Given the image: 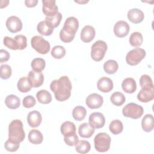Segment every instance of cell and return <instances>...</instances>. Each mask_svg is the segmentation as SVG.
<instances>
[{"instance_id":"obj_1","label":"cell","mask_w":154,"mask_h":154,"mask_svg":"<svg viewBox=\"0 0 154 154\" xmlns=\"http://www.w3.org/2000/svg\"><path fill=\"white\" fill-rule=\"evenodd\" d=\"M50 88L54 92L55 99L59 102H63L70 97L72 85L68 76H62L58 79L51 82Z\"/></svg>"},{"instance_id":"obj_2","label":"cell","mask_w":154,"mask_h":154,"mask_svg":"<svg viewBox=\"0 0 154 154\" xmlns=\"http://www.w3.org/2000/svg\"><path fill=\"white\" fill-rule=\"evenodd\" d=\"M25 138L22 122L18 119L12 120L8 126V138L17 143H21Z\"/></svg>"},{"instance_id":"obj_3","label":"cell","mask_w":154,"mask_h":154,"mask_svg":"<svg viewBox=\"0 0 154 154\" xmlns=\"http://www.w3.org/2000/svg\"><path fill=\"white\" fill-rule=\"evenodd\" d=\"M111 141V137L108 134L105 132H100L94 137V148L99 152H107L109 149Z\"/></svg>"},{"instance_id":"obj_4","label":"cell","mask_w":154,"mask_h":154,"mask_svg":"<svg viewBox=\"0 0 154 154\" xmlns=\"http://www.w3.org/2000/svg\"><path fill=\"white\" fill-rule=\"evenodd\" d=\"M144 109L142 106L135 103L131 102L126 105L122 109L123 115L128 118L138 119L143 114Z\"/></svg>"},{"instance_id":"obj_5","label":"cell","mask_w":154,"mask_h":154,"mask_svg":"<svg viewBox=\"0 0 154 154\" xmlns=\"http://www.w3.org/2000/svg\"><path fill=\"white\" fill-rule=\"evenodd\" d=\"M107 45L103 40H97L95 42L91 48V57L95 61H101L107 51Z\"/></svg>"},{"instance_id":"obj_6","label":"cell","mask_w":154,"mask_h":154,"mask_svg":"<svg viewBox=\"0 0 154 154\" xmlns=\"http://www.w3.org/2000/svg\"><path fill=\"white\" fill-rule=\"evenodd\" d=\"M31 44L32 48L40 54H46L51 48L49 42L40 35L32 37L31 40Z\"/></svg>"},{"instance_id":"obj_7","label":"cell","mask_w":154,"mask_h":154,"mask_svg":"<svg viewBox=\"0 0 154 154\" xmlns=\"http://www.w3.org/2000/svg\"><path fill=\"white\" fill-rule=\"evenodd\" d=\"M146 52L144 49L136 48L129 51L126 56V61L130 66H136L138 64L146 57Z\"/></svg>"},{"instance_id":"obj_8","label":"cell","mask_w":154,"mask_h":154,"mask_svg":"<svg viewBox=\"0 0 154 154\" xmlns=\"http://www.w3.org/2000/svg\"><path fill=\"white\" fill-rule=\"evenodd\" d=\"M42 11L46 17H52L58 13V8L54 0H43Z\"/></svg>"},{"instance_id":"obj_9","label":"cell","mask_w":154,"mask_h":154,"mask_svg":"<svg viewBox=\"0 0 154 154\" xmlns=\"http://www.w3.org/2000/svg\"><path fill=\"white\" fill-rule=\"evenodd\" d=\"M5 25L8 30L12 33L20 31L22 29V22L21 20L16 16H11L8 17L5 22Z\"/></svg>"},{"instance_id":"obj_10","label":"cell","mask_w":154,"mask_h":154,"mask_svg":"<svg viewBox=\"0 0 154 154\" xmlns=\"http://www.w3.org/2000/svg\"><path fill=\"white\" fill-rule=\"evenodd\" d=\"M103 103L102 96L97 93L89 94L85 100L87 106L91 109H97L101 107Z\"/></svg>"},{"instance_id":"obj_11","label":"cell","mask_w":154,"mask_h":154,"mask_svg":"<svg viewBox=\"0 0 154 154\" xmlns=\"http://www.w3.org/2000/svg\"><path fill=\"white\" fill-rule=\"evenodd\" d=\"M79 27L78 20L73 16H70L67 17L64 23V26L62 29L67 33L75 35Z\"/></svg>"},{"instance_id":"obj_12","label":"cell","mask_w":154,"mask_h":154,"mask_svg":"<svg viewBox=\"0 0 154 154\" xmlns=\"http://www.w3.org/2000/svg\"><path fill=\"white\" fill-rule=\"evenodd\" d=\"M88 122L94 129H99L103 128L105 125V119L102 113L94 112L90 115Z\"/></svg>"},{"instance_id":"obj_13","label":"cell","mask_w":154,"mask_h":154,"mask_svg":"<svg viewBox=\"0 0 154 154\" xmlns=\"http://www.w3.org/2000/svg\"><path fill=\"white\" fill-rule=\"evenodd\" d=\"M114 33L119 38H123L126 36L129 31V24L124 20L117 21L114 26Z\"/></svg>"},{"instance_id":"obj_14","label":"cell","mask_w":154,"mask_h":154,"mask_svg":"<svg viewBox=\"0 0 154 154\" xmlns=\"http://www.w3.org/2000/svg\"><path fill=\"white\" fill-rule=\"evenodd\" d=\"M28 78L32 85V87L37 88L42 85L44 82V75L42 72L31 70L28 75Z\"/></svg>"},{"instance_id":"obj_15","label":"cell","mask_w":154,"mask_h":154,"mask_svg":"<svg viewBox=\"0 0 154 154\" xmlns=\"http://www.w3.org/2000/svg\"><path fill=\"white\" fill-rule=\"evenodd\" d=\"M95 29L91 25H85L81 31V39L84 43H89L95 37Z\"/></svg>"},{"instance_id":"obj_16","label":"cell","mask_w":154,"mask_h":154,"mask_svg":"<svg viewBox=\"0 0 154 154\" xmlns=\"http://www.w3.org/2000/svg\"><path fill=\"white\" fill-rule=\"evenodd\" d=\"M127 15L129 20L135 24L141 23L144 18V13L138 8H132L129 10Z\"/></svg>"},{"instance_id":"obj_17","label":"cell","mask_w":154,"mask_h":154,"mask_svg":"<svg viewBox=\"0 0 154 154\" xmlns=\"http://www.w3.org/2000/svg\"><path fill=\"white\" fill-rule=\"evenodd\" d=\"M97 87L98 90L100 91L103 93H108L113 88V82L110 78L103 76L98 80Z\"/></svg>"},{"instance_id":"obj_18","label":"cell","mask_w":154,"mask_h":154,"mask_svg":"<svg viewBox=\"0 0 154 154\" xmlns=\"http://www.w3.org/2000/svg\"><path fill=\"white\" fill-rule=\"evenodd\" d=\"M42 120V114L39 111L37 110L32 111L28 114L27 122L28 125L32 128L38 127L41 124Z\"/></svg>"},{"instance_id":"obj_19","label":"cell","mask_w":154,"mask_h":154,"mask_svg":"<svg viewBox=\"0 0 154 154\" xmlns=\"http://www.w3.org/2000/svg\"><path fill=\"white\" fill-rule=\"evenodd\" d=\"M37 29L38 33H40V34L45 36H48L51 35L52 34L54 27L50 22L45 20L40 22L38 23L37 26Z\"/></svg>"},{"instance_id":"obj_20","label":"cell","mask_w":154,"mask_h":154,"mask_svg":"<svg viewBox=\"0 0 154 154\" xmlns=\"http://www.w3.org/2000/svg\"><path fill=\"white\" fill-rule=\"evenodd\" d=\"M137 99L141 102L147 103L154 99V88L141 89L137 94Z\"/></svg>"},{"instance_id":"obj_21","label":"cell","mask_w":154,"mask_h":154,"mask_svg":"<svg viewBox=\"0 0 154 154\" xmlns=\"http://www.w3.org/2000/svg\"><path fill=\"white\" fill-rule=\"evenodd\" d=\"M94 132V128L89 123H83L79 126L78 134L82 138H88L93 135Z\"/></svg>"},{"instance_id":"obj_22","label":"cell","mask_w":154,"mask_h":154,"mask_svg":"<svg viewBox=\"0 0 154 154\" xmlns=\"http://www.w3.org/2000/svg\"><path fill=\"white\" fill-rule=\"evenodd\" d=\"M122 87L125 92L131 94L136 91L137 84L134 79L132 78H127L123 81Z\"/></svg>"},{"instance_id":"obj_23","label":"cell","mask_w":154,"mask_h":154,"mask_svg":"<svg viewBox=\"0 0 154 154\" xmlns=\"http://www.w3.org/2000/svg\"><path fill=\"white\" fill-rule=\"evenodd\" d=\"M153 116L152 114H146L141 120V126L144 131L151 132L153 129Z\"/></svg>"},{"instance_id":"obj_24","label":"cell","mask_w":154,"mask_h":154,"mask_svg":"<svg viewBox=\"0 0 154 154\" xmlns=\"http://www.w3.org/2000/svg\"><path fill=\"white\" fill-rule=\"evenodd\" d=\"M5 105L10 109H14L18 108L20 105V99L16 95H8L5 99Z\"/></svg>"},{"instance_id":"obj_25","label":"cell","mask_w":154,"mask_h":154,"mask_svg":"<svg viewBox=\"0 0 154 154\" xmlns=\"http://www.w3.org/2000/svg\"><path fill=\"white\" fill-rule=\"evenodd\" d=\"M28 140L34 144H40L43 140V136L37 129H31L28 134Z\"/></svg>"},{"instance_id":"obj_26","label":"cell","mask_w":154,"mask_h":154,"mask_svg":"<svg viewBox=\"0 0 154 154\" xmlns=\"http://www.w3.org/2000/svg\"><path fill=\"white\" fill-rule=\"evenodd\" d=\"M17 89L22 93H27L32 88V85L28 78V77L24 76L20 78L17 84Z\"/></svg>"},{"instance_id":"obj_27","label":"cell","mask_w":154,"mask_h":154,"mask_svg":"<svg viewBox=\"0 0 154 154\" xmlns=\"http://www.w3.org/2000/svg\"><path fill=\"white\" fill-rule=\"evenodd\" d=\"M60 131L61 134L64 136L70 135L76 132L75 125L70 121H66L63 123L61 126Z\"/></svg>"},{"instance_id":"obj_28","label":"cell","mask_w":154,"mask_h":154,"mask_svg":"<svg viewBox=\"0 0 154 154\" xmlns=\"http://www.w3.org/2000/svg\"><path fill=\"white\" fill-rule=\"evenodd\" d=\"M38 101L42 104H48L52 101L51 94L46 90H41L36 94Z\"/></svg>"},{"instance_id":"obj_29","label":"cell","mask_w":154,"mask_h":154,"mask_svg":"<svg viewBox=\"0 0 154 154\" xmlns=\"http://www.w3.org/2000/svg\"><path fill=\"white\" fill-rule=\"evenodd\" d=\"M103 70L104 71L109 75L115 73L119 68L118 63L116 61L114 60H109L105 62L103 64Z\"/></svg>"},{"instance_id":"obj_30","label":"cell","mask_w":154,"mask_h":154,"mask_svg":"<svg viewBox=\"0 0 154 154\" xmlns=\"http://www.w3.org/2000/svg\"><path fill=\"white\" fill-rule=\"evenodd\" d=\"M87 114L86 109L82 106H77L75 107L72 111V116L76 121L83 120Z\"/></svg>"},{"instance_id":"obj_31","label":"cell","mask_w":154,"mask_h":154,"mask_svg":"<svg viewBox=\"0 0 154 154\" xmlns=\"http://www.w3.org/2000/svg\"><path fill=\"white\" fill-rule=\"evenodd\" d=\"M111 103L117 106L122 105L126 100L125 95L119 91H116L113 93L110 97Z\"/></svg>"},{"instance_id":"obj_32","label":"cell","mask_w":154,"mask_h":154,"mask_svg":"<svg viewBox=\"0 0 154 154\" xmlns=\"http://www.w3.org/2000/svg\"><path fill=\"white\" fill-rule=\"evenodd\" d=\"M143 38L142 34L139 32H132L129 37V42L131 45L133 47L140 46L142 45Z\"/></svg>"},{"instance_id":"obj_33","label":"cell","mask_w":154,"mask_h":154,"mask_svg":"<svg viewBox=\"0 0 154 154\" xmlns=\"http://www.w3.org/2000/svg\"><path fill=\"white\" fill-rule=\"evenodd\" d=\"M109 129L114 135H118L123 131V123L120 120H114L110 123Z\"/></svg>"},{"instance_id":"obj_34","label":"cell","mask_w":154,"mask_h":154,"mask_svg":"<svg viewBox=\"0 0 154 154\" xmlns=\"http://www.w3.org/2000/svg\"><path fill=\"white\" fill-rule=\"evenodd\" d=\"M91 149L90 143L86 140H81L79 141L77 144L75 145L76 151L79 153H88Z\"/></svg>"},{"instance_id":"obj_35","label":"cell","mask_w":154,"mask_h":154,"mask_svg":"<svg viewBox=\"0 0 154 154\" xmlns=\"http://www.w3.org/2000/svg\"><path fill=\"white\" fill-rule=\"evenodd\" d=\"M140 85L141 89H149L154 88L152 78L150 76L146 74L141 76L140 78Z\"/></svg>"},{"instance_id":"obj_36","label":"cell","mask_w":154,"mask_h":154,"mask_svg":"<svg viewBox=\"0 0 154 154\" xmlns=\"http://www.w3.org/2000/svg\"><path fill=\"white\" fill-rule=\"evenodd\" d=\"M32 70L38 72H42L46 66L45 60L42 58H35L33 59L31 63Z\"/></svg>"},{"instance_id":"obj_37","label":"cell","mask_w":154,"mask_h":154,"mask_svg":"<svg viewBox=\"0 0 154 154\" xmlns=\"http://www.w3.org/2000/svg\"><path fill=\"white\" fill-rule=\"evenodd\" d=\"M65 48L60 45H57L53 47L51 50V55L55 59H61L66 55Z\"/></svg>"},{"instance_id":"obj_38","label":"cell","mask_w":154,"mask_h":154,"mask_svg":"<svg viewBox=\"0 0 154 154\" xmlns=\"http://www.w3.org/2000/svg\"><path fill=\"white\" fill-rule=\"evenodd\" d=\"M11 68L6 64H2L0 67V76L2 79H8L11 75Z\"/></svg>"},{"instance_id":"obj_39","label":"cell","mask_w":154,"mask_h":154,"mask_svg":"<svg viewBox=\"0 0 154 154\" xmlns=\"http://www.w3.org/2000/svg\"><path fill=\"white\" fill-rule=\"evenodd\" d=\"M19 144H20L19 143L16 142L8 138L4 143V147L7 151L14 152L17 151L19 148V146H20Z\"/></svg>"},{"instance_id":"obj_40","label":"cell","mask_w":154,"mask_h":154,"mask_svg":"<svg viewBox=\"0 0 154 154\" xmlns=\"http://www.w3.org/2000/svg\"><path fill=\"white\" fill-rule=\"evenodd\" d=\"M17 42L19 50H23L27 46V38L23 35H17L14 38Z\"/></svg>"},{"instance_id":"obj_41","label":"cell","mask_w":154,"mask_h":154,"mask_svg":"<svg viewBox=\"0 0 154 154\" xmlns=\"http://www.w3.org/2000/svg\"><path fill=\"white\" fill-rule=\"evenodd\" d=\"M3 43H4V45L6 47H7L8 48H9L11 50H17L18 49V46H17V42L14 38L6 36L4 38Z\"/></svg>"},{"instance_id":"obj_42","label":"cell","mask_w":154,"mask_h":154,"mask_svg":"<svg viewBox=\"0 0 154 154\" xmlns=\"http://www.w3.org/2000/svg\"><path fill=\"white\" fill-rule=\"evenodd\" d=\"M64 141L65 143L68 146H75L77 144V143L79 141V139H78V135L75 132L70 135L64 136Z\"/></svg>"},{"instance_id":"obj_43","label":"cell","mask_w":154,"mask_h":154,"mask_svg":"<svg viewBox=\"0 0 154 154\" xmlns=\"http://www.w3.org/2000/svg\"><path fill=\"white\" fill-rule=\"evenodd\" d=\"M61 19H62V14L60 12H58L54 16L45 17V20L50 22L52 25V26L54 27V28L57 27L60 25L61 21Z\"/></svg>"},{"instance_id":"obj_44","label":"cell","mask_w":154,"mask_h":154,"mask_svg":"<svg viewBox=\"0 0 154 154\" xmlns=\"http://www.w3.org/2000/svg\"><path fill=\"white\" fill-rule=\"evenodd\" d=\"M36 103V100L35 98L31 96L28 95L25 96L22 100V105L26 108H30L33 107Z\"/></svg>"},{"instance_id":"obj_45","label":"cell","mask_w":154,"mask_h":154,"mask_svg":"<svg viewBox=\"0 0 154 154\" xmlns=\"http://www.w3.org/2000/svg\"><path fill=\"white\" fill-rule=\"evenodd\" d=\"M75 36V35H71V34L67 33L62 28L60 30V38L61 39V40L64 43L71 42L73 40Z\"/></svg>"},{"instance_id":"obj_46","label":"cell","mask_w":154,"mask_h":154,"mask_svg":"<svg viewBox=\"0 0 154 154\" xmlns=\"http://www.w3.org/2000/svg\"><path fill=\"white\" fill-rule=\"evenodd\" d=\"M10 58V54L8 52L4 49L0 51V62L4 63L7 61Z\"/></svg>"},{"instance_id":"obj_47","label":"cell","mask_w":154,"mask_h":154,"mask_svg":"<svg viewBox=\"0 0 154 154\" xmlns=\"http://www.w3.org/2000/svg\"><path fill=\"white\" fill-rule=\"evenodd\" d=\"M38 2L37 0H26L25 1V4L27 7L31 8L36 6Z\"/></svg>"}]
</instances>
